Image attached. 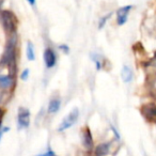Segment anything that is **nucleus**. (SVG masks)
Wrapping results in <instances>:
<instances>
[{
  "mask_svg": "<svg viewBox=\"0 0 156 156\" xmlns=\"http://www.w3.org/2000/svg\"><path fill=\"white\" fill-rule=\"evenodd\" d=\"M1 20H2L3 27L8 33H10V34L15 33L16 29H17V20H16V16L14 15L13 12L2 11L1 12Z\"/></svg>",
  "mask_w": 156,
  "mask_h": 156,
  "instance_id": "nucleus-1",
  "label": "nucleus"
},
{
  "mask_svg": "<svg viewBox=\"0 0 156 156\" xmlns=\"http://www.w3.org/2000/svg\"><path fill=\"white\" fill-rule=\"evenodd\" d=\"M78 115H79L78 108H74L73 110H72L71 112H69V115H67L66 117L62 120V122H61V124H60V126H59L58 129L60 130V132H63V130L67 129V128H69L71 126H73L74 124H75V122L77 121Z\"/></svg>",
  "mask_w": 156,
  "mask_h": 156,
  "instance_id": "nucleus-2",
  "label": "nucleus"
},
{
  "mask_svg": "<svg viewBox=\"0 0 156 156\" xmlns=\"http://www.w3.org/2000/svg\"><path fill=\"white\" fill-rule=\"evenodd\" d=\"M7 63L11 69V74L14 73L15 69V46H14V42L11 41L8 45L7 49Z\"/></svg>",
  "mask_w": 156,
  "mask_h": 156,
  "instance_id": "nucleus-3",
  "label": "nucleus"
},
{
  "mask_svg": "<svg viewBox=\"0 0 156 156\" xmlns=\"http://www.w3.org/2000/svg\"><path fill=\"white\" fill-rule=\"evenodd\" d=\"M30 123V113L27 108L20 107L18 109V125L20 127H27Z\"/></svg>",
  "mask_w": 156,
  "mask_h": 156,
  "instance_id": "nucleus-4",
  "label": "nucleus"
},
{
  "mask_svg": "<svg viewBox=\"0 0 156 156\" xmlns=\"http://www.w3.org/2000/svg\"><path fill=\"white\" fill-rule=\"evenodd\" d=\"M130 9H132V5H126L121 9L118 10V24L119 25H124L127 20V15L129 13Z\"/></svg>",
  "mask_w": 156,
  "mask_h": 156,
  "instance_id": "nucleus-5",
  "label": "nucleus"
},
{
  "mask_svg": "<svg viewBox=\"0 0 156 156\" xmlns=\"http://www.w3.org/2000/svg\"><path fill=\"white\" fill-rule=\"evenodd\" d=\"M81 139H83V144L87 149H91L93 147V139H92V135L88 127L83 128V130L81 132Z\"/></svg>",
  "mask_w": 156,
  "mask_h": 156,
  "instance_id": "nucleus-6",
  "label": "nucleus"
},
{
  "mask_svg": "<svg viewBox=\"0 0 156 156\" xmlns=\"http://www.w3.org/2000/svg\"><path fill=\"white\" fill-rule=\"evenodd\" d=\"M44 60H45V64L47 67H52L56 63V55H55L54 50L48 48L44 52Z\"/></svg>",
  "mask_w": 156,
  "mask_h": 156,
  "instance_id": "nucleus-7",
  "label": "nucleus"
},
{
  "mask_svg": "<svg viewBox=\"0 0 156 156\" xmlns=\"http://www.w3.org/2000/svg\"><path fill=\"white\" fill-rule=\"evenodd\" d=\"M121 77H122V79H123L124 83H129V81H132V79H133L132 69H130L128 66H126V65H124L123 69H122V72H121Z\"/></svg>",
  "mask_w": 156,
  "mask_h": 156,
  "instance_id": "nucleus-8",
  "label": "nucleus"
},
{
  "mask_svg": "<svg viewBox=\"0 0 156 156\" xmlns=\"http://www.w3.org/2000/svg\"><path fill=\"white\" fill-rule=\"evenodd\" d=\"M13 83V79L10 76H2L0 75V86L2 88H9Z\"/></svg>",
  "mask_w": 156,
  "mask_h": 156,
  "instance_id": "nucleus-9",
  "label": "nucleus"
},
{
  "mask_svg": "<svg viewBox=\"0 0 156 156\" xmlns=\"http://www.w3.org/2000/svg\"><path fill=\"white\" fill-rule=\"evenodd\" d=\"M60 108V101L59 100H51L48 105V111L50 113H56Z\"/></svg>",
  "mask_w": 156,
  "mask_h": 156,
  "instance_id": "nucleus-10",
  "label": "nucleus"
},
{
  "mask_svg": "<svg viewBox=\"0 0 156 156\" xmlns=\"http://www.w3.org/2000/svg\"><path fill=\"white\" fill-rule=\"evenodd\" d=\"M109 151L108 144H100L96 147V155L98 156H105Z\"/></svg>",
  "mask_w": 156,
  "mask_h": 156,
  "instance_id": "nucleus-11",
  "label": "nucleus"
},
{
  "mask_svg": "<svg viewBox=\"0 0 156 156\" xmlns=\"http://www.w3.org/2000/svg\"><path fill=\"white\" fill-rule=\"evenodd\" d=\"M27 58L30 61L34 60V50H33V46L30 42L27 45Z\"/></svg>",
  "mask_w": 156,
  "mask_h": 156,
  "instance_id": "nucleus-12",
  "label": "nucleus"
},
{
  "mask_svg": "<svg viewBox=\"0 0 156 156\" xmlns=\"http://www.w3.org/2000/svg\"><path fill=\"white\" fill-rule=\"evenodd\" d=\"M37 156H56V154L54 153L52 151H47L46 153H43V154H40V155H37Z\"/></svg>",
  "mask_w": 156,
  "mask_h": 156,
  "instance_id": "nucleus-13",
  "label": "nucleus"
},
{
  "mask_svg": "<svg viewBox=\"0 0 156 156\" xmlns=\"http://www.w3.org/2000/svg\"><path fill=\"white\" fill-rule=\"evenodd\" d=\"M28 74H29V71H28V69H26V71H25L24 73L22 74V79H23V80L27 79V77H28Z\"/></svg>",
  "mask_w": 156,
  "mask_h": 156,
  "instance_id": "nucleus-14",
  "label": "nucleus"
},
{
  "mask_svg": "<svg viewBox=\"0 0 156 156\" xmlns=\"http://www.w3.org/2000/svg\"><path fill=\"white\" fill-rule=\"evenodd\" d=\"M7 130H9V128H7V127L1 128V129H0V140H1V138H2L3 134H5V132H7Z\"/></svg>",
  "mask_w": 156,
  "mask_h": 156,
  "instance_id": "nucleus-15",
  "label": "nucleus"
},
{
  "mask_svg": "<svg viewBox=\"0 0 156 156\" xmlns=\"http://www.w3.org/2000/svg\"><path fill=\"white\" fill-rule=\"evenodd\" d=\"M3 115H5V112H3L2 109L0 108V126H1V122H2V119H3Z\"/></svg>",
  "mask_w": 156,
  "mask_h": 156,
  "instance_id": "nucleus-16",
  "label": "nucleus"
},
{
  "mask_svg": "<svg viewBox=\"0 0 156 156\" xmlns=\"http://www.w3.org/2000/svg\"><path fill=\"white\" fill-rule=\"evenodd\" d=\"M28 2L30 3V5H34V3H35V0H28Z\"/></svg>",
  "mask_w": 156,
  "mask_h": 156,
  "instance_id": "nucleus-17",
  "label": "nucleus"
},
{
  "mask_svg": "<svg viewBox=\"0 0 156 156\" xmlns=\"http://www.w3.org/2000/svg\"><path fill=\"white\" fill-rule=\"evenodd\" d=\"M3 3V0H0V8H1V5H2Z\"/></svg>",
  "mask_w": 156,
  "mask_h": 156,
  "instance_id": "nucleus-18",
  "label": "nucleus"
},
{
  "mask_svg": "<svg viewBox=\"0 0 156 156\" xmlns=\"http://www.w3.org/2000/svg\"><path fill=\"white\" fill-rule=\"evenodd\" d=\"M155 115H156V112H155Z\"/></svg>",
  "mask_w": 156,
  "mask_h": 156,
  "instance_id": "nucleus-19",
  "label": "nucleus"
}]
</instances>
